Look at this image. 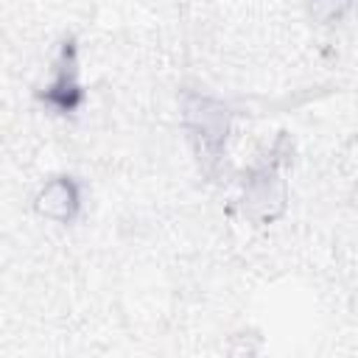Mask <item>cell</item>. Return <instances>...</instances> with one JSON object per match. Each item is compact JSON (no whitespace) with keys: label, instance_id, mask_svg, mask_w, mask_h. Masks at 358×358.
Returning a JSON list of instances; mask_svg holds the SVG:
<instances>
[{"label":"cell","instance_id":"6da1fadb","mask_svg":"<svg viewBox=\"0 0 358 358\" xmlns=\"http://www.w3.org/2000/svg\"><path fill=\"white\" fill-rule=\"evenodd\" d=\"M185 129L190 131V140L196 143L199 157L215 162L229 134V109L221 101H213L207 95H187Z\"/></svg>","mask_w":358,"mask_h":358},{"label":"cell","instance_id":"7a4b0ae2","mask_svg":"<svg viewBox=\"0 0 358 358\" xmlns=\"http://www.w3.org/2000/svg\"><path fill=\"white\" fill-rule=\"evenodd\" d=\"M243 210L257 224H268L285 210V182L280 179L274 159L243 179Z\"/></svg>","mask_w":358,"mask_h":358},{"label":"cell","instance_id":"3957f363","mask_svg":"<svg viewBox=\"0 0 358 358\" xmlns=\"http://www.w3.org/2000/svg\"><path fill=\"white\" fill-rule=\"evenodd\" d=\"M42 101L59 112V115H70L78 109V103L84 101L81 84H78V50L76 42H64L62 53H59V64H56V78L45 87Z\"/></svg>","mask_w":358,"mask_h":358},{"label":"cell","instance_id":"277c9868","mask_svg":"<svg viewBox=\"0 0 358 358\" xmlns=\"http://www.w3.org/2000/svg\"><path fill=\"white\" fill-rule=\"evenodd\" d=\"M34 207L56 224H73L81 213V185L73 176H53L36 193Z\"/></svg>","mask_w":358,"mask_h":358},{"label":"cell","instance_id":"5b68a950","mask_svg":"<svg viewBox=\"0 0 358 358\" xmlns=\"http://www.w3.org/2000/svg\"><path fill=\"white\" fill-rule=\"evenodd\" d=\"M350 3L352 0H308V14L316 22L327 25L333 20H341V14L350 8Z\"/></svg>","mask_w":358,"mask_h":358}]
</instances>
